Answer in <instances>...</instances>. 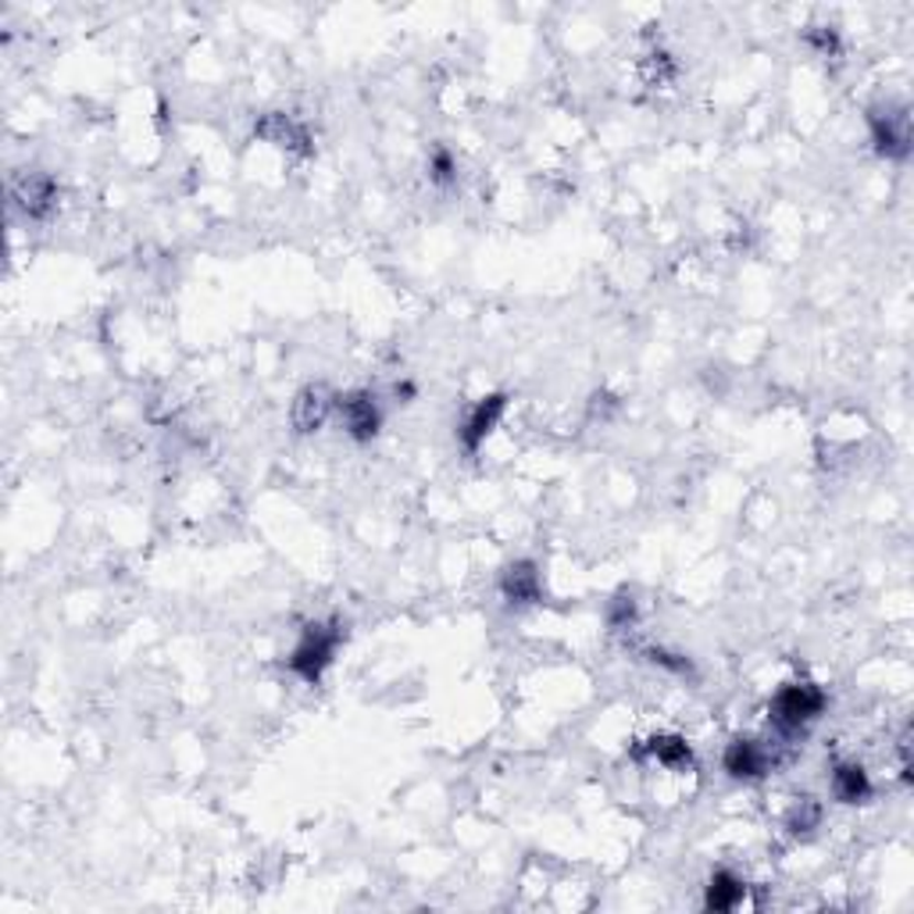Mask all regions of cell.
Masks as SVG:
<instances>
[{"instance_id": "e0dca14e", "label": "cell", "mask_w": 914, "mask_h": 914, "mask_svg": "<svg viewBox=\"0 0 914 914\" xmlns=\"http://www.w3.org/2000/svg\"><path fill=\"white\" fill-rule=\"evenodd\" d=\"M429 175H433V183H439V186H450V183H454L457 161L450 157V151H444V146H436L433 157H429Z\"/></svg>"}, {"instance_id": "277c9868", "label": "cell", "mask_w": 914, "mask_h": 914, "mask_svg": "<svg viewBox=\"0 0 914 914\" xmlns=\"http://www.w3.org/2000/svg\"><path fill=\"white\" fill-rule=\"evenodd\" d=\"M336 411H340L344 429H347L350 439H358V444H368V439L379 436L382 411H379V404H376V393L353 390V393L336 396Z\"/></svg>"}, {"instance_id": "8fae6325", "label": "cell", "mask_w": 914, "mask_h": 914, "mask_svg": "<svg viewBox=\"0 0 914 914\" xmlns=\"http://www.w3.org/2000/svg\"><path fill=\"white\" fill-rule=\"evenodd\" d=\"M636 758H654L657 764H665V769H693V750L683 736H672V732H661V736H651L640 750Z\"/></svg>"}, {"instance_id": "7a4b0ae2", "label": "cell", "mask_w": 914, "mask_h": 914, "mask_svg": "<svg viewBox=\"0 0 914 914\" xmlns=\"http://www.w3.org/2000/svg\"><path fill=\"white\" fill-rule=\"evenodd\" d=\"M340 643H344V625L340 622H312L304 629L301 643L293 646V654H290L293 675H301L304 683H318L322 675H326V668L333 665Z\"/></svg>"}, {"instance_id": "ba28073f", "label": "cell", "mask_w": 914, "mask_h": 914, "mask_svg": "<svg viewBox=\"0 0 914 914\" xmlns=\"http://www.w3.org/2000/svg\"><path fill=\"white\" fill-rule=\"evenodd\" d=\"M333 407H336V396L326 387H304L297 396H293V407H290L293 429L301 436L318 433L322 425H326V418L333 415Z\"/></svg>"}, {"instance_id": "30bf717a", "label": "cell", "mask_w": 914, "mask_h": 914, "mask_svg": "<svg viewBox=\"0 0 914 914\" xmlns=\"http://www.w3.org/2000/svg\"><path fill=\"white\" fill-rule=\"evenodd\" d=\"M829 790L839 804H864L872 797V779L861 769V764L853 761H839L833 769V779H829Z\"/></svg>"}, {"instance_id": "6da1fadb", "label": "cell", "mask_w": 914, "mask_h": 914, "mask_svg": "<svg viewBox=\"0 0 914 914\" xmlns=\"http://www.w3.org/2000/svg\"><path fill=\"white\" fill-rule=\"evenodd\" d=\"M829 707V697L825 689L815 683H790L772 697L769 704V721L775 726V732L783 736H797L804 732L810 721H818L821 711Z\"/></svg>"}, {"instance_id": "7c38bea8", "label": "cell", "mask_w": 914, "mask_h": 914, "mask_svg": "<svg viewBox=\"0 0 914 914\" xmlns=\"http://www.w3.org/2000/svg\"><path fill=\"white\" fill-rule=\"evenodd\" d=\"M258 137H264L269 143L275 146H286V151H312V140H307V129L293 122L290 115H264L261 122H258Z\"/></svg>"}, {"instance_id": "3957f363", "label": "cell", "mask_w": 914, "mask_h": 914, "mask_svg": "<svg viewBox=\"0 0 914 914\" xmlns=\"http://www.w3.org/2000/svg\"><path fill=\"white\" fill-rule=\"evenodd\" d=\"M868 129H872V143L882 157L904 161L911 154V115L907 108L879 105L868 111Z\"/></svg>"}, {"instance_id": "5b68a950", "label": "cell", "mask_w": 914, "mask_h": 914, "mask_svg": "<svg viewBox=\"0 0 914 914\" xmlns=\"http://www.w3.org/2000/svg\"><path fill=\"white\" fill-rule=\"evenodd\" d=\"M721 764L732 779H743V783H754V779H764L775 769V754L761 740H747V736H736V740L726 747L721 754Z\"/></svg>"}, {"instance_id": "8992f818", "label": "cell", "mask_w": 914, "mask_h": 914, "mask_svg": "<svg viewBox=\"0 0 914 914\" xmlns=\"http://www.w3.org/2000/svg\"><path fill=\"white\" fill-rule=\"evenodd\" d=\"M57 197L62 189L51 179L47 172H25L19 183L11 186V200L25 218H47L57 208Z\"/></svg>"}, {"instance_id": "4fadbf2b", "label": "cell", "mask_w": 914, "mask_h": 914, "mask_svg": "<svg viewBox=\"0 0 914 914\" xmlns=\"http://www.w3.org/2000/svg\"><path fill=\"white\" fill-rule=\"evenodd\" d=\"M747 896V882L740 875H732L729 868H718L707 882V896H704V907L707 911H736L743 904Z\"/></svg>"}, {"instance_id": "9c48e42d", "label": "cell", "mask_w": 914, "mask_h": 914, "mask_svg": "<svg viewBox=\"0 0 914 914\" xmlns=\"http://www.w3.org/2000/svg\"><path fill=\"white\" fill-rule=\"evenodd\" d=\"M500 594H504L508 603L514 608H529V603H536L543 597V579H540V568L533 562H514L504 568L500 575Z\"/></svg>"}, {"instance_id": "9a60e30c", "label": "cell", "mask_w": 914, "mask_h": 914, "mask_svg": "<svg viewBox=\"0 0 914 914\" xmlns=\"http://www.w3.org/2000/svg\"><path fill=\"white\" fill-rule=\"evenodd\" d=\"M807 47L821 54V57H836L839 54V29L836 25H807Z\"/></svg>"}, {"instance_id": "2e32d148", "label": "cell", "mask_w": 914, "mask_h": 914, "mask_svg": "<svg viewBox=\"0 0 914 914\" xmlns=\"http://www.w3.org/2000/svg\"><path fill=\"white\" fill-rule=\"evenodd\" d=\"M632 622H636V597L622 589V594H614L608 600V625L611 629H629Z\"/></svg>"}, {"instance_id": "52a82bcc", "label": "cell", "mask_w": 914, "mask_h": 914, "mask_svg": "<svg viewBox=\"0 0 914 914\" xmlns=\"http://www.w3.org/2000/svg\"><path fill=\"white\" fill-rule=\"evenodd\" d=\"M508 407V396L504 393H490L482 396V401L468 411V418L461 422V429H457V439H461L465 454H479V447L486 444V436L497 429L500 415H504Z\"/></svg>"}, {"instance_id": "ac0fdd59", "label": "cell", "mask_w": 914, "mask_h": 914, "mask_svg": "<svg viewBox=\"0 0 914 914\" xmlns=\"http://www.w3.org/2000/svg\"><path fill=\"white\" fill-rule=\"evenodd\" d=\"M393 393H396V396H415V387H411V382H396Z\"/></svg>"}, {"instance_id": "5bb4252c", "label": "cell", "mask_w": 914, "mask_h": 914, "mask_svg": "<svg viewBox=\"0 0 914 914\" xmlns=\"http://www.w3.org/2000/svg\"><path fill=\"white\" fill-rule=\"evenodd\" d=\"M818 821H821V804L815 797H801L797 804L790 807V815H786V829L793 836H801V833H810V829H818Z\"/></svg>"}]
</instances>
